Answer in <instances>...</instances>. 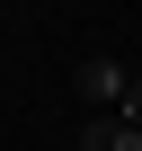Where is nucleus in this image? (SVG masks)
<instances>
[{"label": "nucleus", "instance_id": "1", "mask_svg": "<svg viewBox=\"0 0 142 151\" xmlns=\"http://www.w3.org/2000/svg\"><path fill=\"white\" fill-rule=\"evenodd\" d=\"M133 80H142V71H124L115 53H89L80 71H71V89H80V98H98V116H124V98H133Z\"/></svg>", "mask_w": 142, "mask_h": 151}, {"label": "nucleus", "instance_id": "2", "mask_svg": "<svg viewBox=\"0 0 142 151\" xmlns=\"http://www.w3.org/2000/svg\"><path fill=\"white\" fill-rule=\"evenodd\" d=\"M80 151H142V133H133L124 116H98V107H89V116H80Z\"/></svg>", "mask_w": 142, "mask_h": 151}]
</instances>
